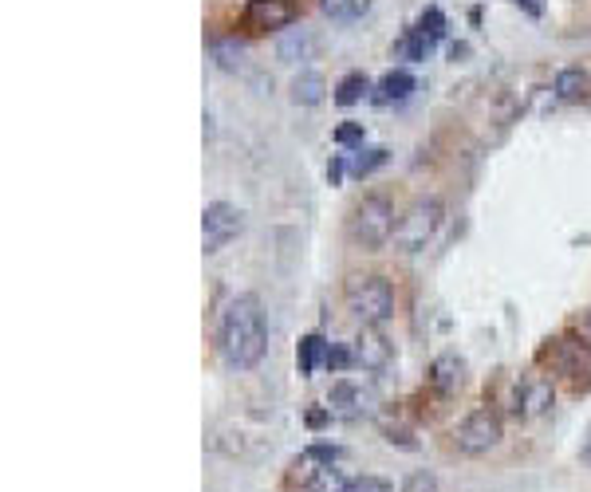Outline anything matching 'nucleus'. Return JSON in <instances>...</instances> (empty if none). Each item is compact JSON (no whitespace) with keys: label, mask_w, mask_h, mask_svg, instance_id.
Returning <instances> with one entry per match:
<instances>
[{"label":"nucleus","mask_w":591,"mask_h":492,"mask_svg":"<svg viewBox=\"0 0 591 492\" xmlns=\"http://www.w3.org/2000/svg\"><path fill=\"white\" fill-rule=\"evenodd\" d=\"M217 351L233 370H253L268 351V327L257 296L241 292L217 315Z\"/></svg>","instance_id":"f257e3e1"},{"label":"nucleus","mask_w":591,"mask_h":492,"mask_svg":"<svg viewBox=\"0 0 591 492\" xmlns=\"http://www.w3.org/2000/svg\"><path fill=\"white\" fill-rule=\"evenodd\" d=\"M394 229H398L394 205L391 197H383V193H367L351 209V217H347V237L359 248H367V252H375V248H383L387 241H394Z\"/></svg>","instance_id":"f03ea898"},{"label":"nucleus","mask_w":591,"mask_h":492,"mask_svg":"<svg viewBox=\"0 0 591 492\" xmlns=\"http://www.w3.org/2000/svg\"><path fill=\"white\" fill-rule=\"evenodd\" d=\"M343 304L363 327H383L394 315V288L383 276H351L343 284Z\"/></svg>","instance_id":"7ed1b4c3"},{"label":"nucleus","mask_w":591,"mask_h":492,"mask_svg":"<svg viewBox=\"0 0 591 492\" xmlns=\"http://www.w3.org/2000/svg\"><path fill=\"white\" fill-rule=\"evenodd\" d=\"M446 221V205L438 197H418L402 217H398V229H394V248L398 252H422L438 237Z\"/></svg>","instance_id":"20e7f679"},{"label":"nucleus","mask_w":591,"mask_h":492,"mask_svg":"<svg viewBox=\"0 0 591 492\" xmlns=\"http://www.w3.org/2000/svg\"><path fill=\"white\" fill-rule=\"evenodd\" d=\"M548 363L560 378H568L572 390H591V343L576 331H564L548 343Z\"/></svg>","instance_id":"39448f33"},{"label":"nucleus","mask_w":591,"mask_h":492,"mask_svg":"<svg viewBox=\"0 0 591 492\" xmlns=\"http://www.w3.org/2000/svg\"><path fill=\"white\" fill-rule=\"evenodd\" d=\"M501 437H505V426H501V418L493 410H473V414L461 418V426L454 430V445L465 457H481V453L497 449Z\"/></svg>","instance_id":"423d86ee"},{"label":"nucleus","mask_w":591,"mask_h":492,"mask_svg":"<svg viewBox=\"0 0 591 492\" xmlns=\"http://www.w3.org/2000/svg\"><path fill=\"white\" fill-rule=\"evenodd\" d=\"M300 16V0H249L241 12V24L249 32H284Z\"/></svg>","instance_id":"0eeeda50"},{"label":"nucleus","mask_w":591,"mask_h":492,"mask_svg":"<svg viewBox=\"0 0 591 492\" xmlns=\"http://www.w3.org/2000/svg\"><path fill=\"white\" fill-rule=\"evenodd\" d=\"M245 229V217H241V209L237 205H229V201H213V205H205V213H201V237H205V252H217V248H225L237 233Z\"/></svg>","instance_id":"6e6552de"},{"label":"nucleus","mask_w":591,"mask_h":492,"mask_svg":"<svg viewBox=\"0 0 591 492\" xmlns=\"http://www.w3.org/2000/svg\"><path fill=\"white\" fill-rule=\"evenodd\" d=\"M552 402H556V386H552V378H544V374H528L517 382V394H513V414L517 418H540V414H548L552 410Z\"/></svg>","instance_id":"1a4fd4ad"},{"label":"nucleus","mask_w":591,"mask_h":492,"mask_svg":"<svg viewBox=\"0 0 591 492\" xmlns=\"http://www.w3.org/2000/svg\"><path fill=\"white\" fill-rule=\"evenodd\" d=\"M391 359H394V351L379 327H363V331L351 339V363H355L359 370L383 374V370L391 367Z\"/></svg>","instance_id":"9d476101"},{"label":"nucleus","mask_w":591,"mask_h":492,"mask_svg":"<svg viewBox=\"0 0 591 492\" xmlns=\"http://www.w3.org/2000/svg\"><path fill=\"white\" fill-rule=\"evenodd\" d=\"M331 410H343V414H359V410H371L375 406V386H367L363 378H339L328 394Z\"/></svg>","instance_id":"9b49d317"},{"label":"nucleus","mask_w":591,"mask_h":492,"mask_svg":"<svg viewBox=\"0 0 591 492\" xmlns=\"http://www.w3.org/2000/svg\"><path fill=\"white\" fill-rule=\"evenodd\" d=\"M430 386L442 398H454L461 386H465V359H458V355H438L430 363Z\"/></svg>","instance_id":"f8f14e48"},{"label":"nucleus","mask_w":591,"mask_h":492,"mask_svg":"<svg viewBox=\"0 0 591 492\" xmlns=\"http://www.w3.org/2000/svg\"><path fill=\"white\" fill-rule=\"evenodd\" d=\"M552 91H556L560 103H591V71H584V67H564L556 75Z\"/></svg>","instance_id":"ddd939ff"},{"label":"nucleus","mask_w":591,"mask_h":492,"mask_svg":"<svg viewBox=\"0 0 591 492\" xmlns=\"http://www.w3.org/2000/svg\"><path fill=\"white\" fill-rule=\"evenodd\" d=\"M414 87H418V83H414V75L398 67V71H387V75L379 79V87H375V95H371V99H375L379 107H391V103L410 99V91H414Z\"/></svg>","instance_id":"4468645a"},{"label":"nucleus","mask_w":591,"mask_h":492,"mask_svg":"<svg viewBox=\"0 0 591 492\" xmlns=\"http://www.w3.org/2000/svg\"><path fill=\"white\" fill-rule=\"evenodd\" d=\"M328 343L324 335H304L300 339V351H296V363H300V374H316L320 363H328Z\"/></svg>","instance_id":"2eb2a0df"},{"label":"nucleus","mask_w":591,"mask_h":492,"mask_svg":"<svg viewBox=\"0 0 591 492\" xmlns=\"http://www.w3.org/2000/svg\"><path fill=\"white\" fill-rule=\"evenodd\" d=\"M324 75L320 71H300L296 75V83H292V99L296 103H304V107H316L320 99H324Z\"/></svg>","instance_id":"dca6fc26"},{"label":"nucleus","mask_w":591,"mask_h":492,"mask_svg":"<svg viewBox=\"0 0 591 492\" xmlns=\"http://www.w3.org/2000/svg\"><path fill=\"white\" fill-rule=\"evenodd\" d=\"M367 91H371V79H367L363 71H347V75L339 79V87H335V103H339V107H355Z\"/></svg>","instance_id":"f3484780"},{"label":"nucleus","mask_w":591,"mask_h":492,"mask_svg":"<svg viewBox=\"0 0 591 492\" xmlns=\"http://www.w3.org/2000/svg\"><path fill=\"white\" fill-rule=\"evenodd\" d=\"M438 40H430L426 32H418V28H410L402 40H398V56L402 60H410V63H418V60H426L430 56V48H434Z\"/></svg>","instance_id":"a211bd4d"},{"label":"nucleus","mask_w":591,"mask_h":492,"mask_svg":"<svg viewBox=\"0 0 591 492\" xmlns=\"http://www.w3.org/2000/svg\"><path fill=\"white\" fill-rule=\"evenodd\" d=\"M320 8H324V16L347 24V20H359L371 8V0H320Z\"/></svg>","instance_id":"6ab92c4d"},{"label":"nucleus","mask_w":591,"mask_h":492,"mask_svg":"<svg viewBox=\"0 0 591 492\" xmlns=\"http://www.w3.org/2000/svg\"><path fill=\"white\" fill-rule=\"evenodd\" d=\"M209 52H213V60L221 63V67H237L241 56H245V44H241L237 36H229V40H209Z\"/></svg>","instance_id":"aec40b11"},{"label":"nucleus","mask_w":591,"mask_h":492,"mask_svg":"<svg viewBox=\"0 0 591 492\" xmlns=\"http://www.w3.org/2000/svg\"><path fill=\"white\" fill-rule=\"evenodd\" d=\"M308 48H312V36L300 32V28H292L288 36H280V48L276 52H280V60H300Z\"/></svg>","instance_id":"412c9836"},{"label":"nucleus","mask_w":591,"mask_h":492,"mask_svg":"<svg viewBox=\"0 0 591 492\" xmlns=\"http://www.w3.org/2000/svg\"><path fill=\"white\" fill-rule=\"evenodd\" d=\"M387 162V150L383 146H375V150H359V158H351V174L355 178H367L371 170H379Z\"/></svg>","instance_id":"4be33fe9"},{"label":"nucleus","mask_w":591,"mask_h":492,"mask_svg":"<svg viewBox=\"0 0 591 492\" xmlns=\"http://www.w3.org/2000/svg\"><path fill=\"white\" fill-rule=\"evenodd\" d=\"M347 489V481H343V473H339V469H320V473H316V481H312V485H308V489L304 492H343Z\"/></svg>","instance_id":"5701e85b"},{"label":"nucleus","mask_w":591,"mask_h":492,"mask_svg":"<svg viewBox=\"0 0 591 492\" xmlns=\"http://www.w3.org/2000/svg\"><path fill=\"white\" fill-rule=\"evenodd\" d=\"M414 28H418V32H426L430 40H442V36H446V16H442L438 8H426V12H422V20H418Z\"/></svg>","instance_id":"b1692460"},{"label":"nucleus","mask_w":591,"mask_h":492,"mask_svg":"<svg viewBox=\"0 0 591 492\" xmlns=\"http://www.w3.org/2000/svg\"><path fill=\"white\" fill-rule=\"evenodd\" d=\"M343 492H394V485L383 477H355V481H347Z\"/></svg>","instance_id":"393cba45"},{"label":"nucleus","mask_w":591,"mask_h":492,"mask_svg":"<svg viewBox=\"0 0 591 492\" xmlns=\"http://www.w3.org/2000/svg\"><path fill=\"white\" fill-rule=\"evenodd\" d=\"M335 142L339 146H355V142H363V123H347L335 130Z\"/></svg>","instance_id":"a878e982"},{"label":"nucleus","mask_w":591,"mask_h":492,"mask_svg":"<svg viewBox=\"0 0 591 492\" xmlns=\"http://www.w3.org/2000/svg\"><path fill=\"white\" fill-rule=\"evenodd\" d=\"M402 492H438V481H434L430 473H414V477L402 485Z\"/></svg>","instance_id":"bb28decb"},{"label":"nucleus","mask_w":591,"mask_h":492,"mask_svg":"<svg viewBox=\"0 0 591 492\" xmlns=\"http://www.w3.org/2000/svg\"><path fill=\"white\" fill-rule=\"evenodd\" d=\"M304 453H312L316 461H324V465H331V461H339L343 457V449L339 445H312V449H304Z\"/></svg>","instance_id":"cd10ccee"},{"label":"nucleus","mask_w":591,"mask_h":492,"mask_svg":"<svg viewBox=\"0 0 591 492\" xmlns=\"http://www.w3.org/2000/svg\"><path fill=\"white\" fill-rule=\"evenodd\" d=\"M328 367H355V363H351V351H343V347H331L328 351Z\"/></svg>","instance_id":"c85d7f7f"},{"label":"nucleus","mask_w":591,"mask_h":492,"mask_svg":"<svg viewBox=\"0 0 591 492\" xmlns=\"http://www.w3.org/2000/svg\"><path fill=\"white\" fill-rule=\"evenodd\" d=\"M328 178H331V182H339V178H343V162H339V158H335V162L328 166Z\"/></svg>","instance_id":"c756f323"},{"label":"nucleus","mask_w":591,"mask_h":492,"mask_svg":"<svg viewBox=\"0 0 591 492\" xmlns=\"http://www.w3.org/2000/svg\"><path fill=\"white\" fill-rule=\"evenodd\" d=\"M517 4H525L532 16H540V0H517Z\"/></svg>","instance_id":"7c9ffc66"},{"label":"nucleus","mask_w":591,"mask_h":492,"mask_svg":"<svg viewBox=\"0 0 591 492\" xmlns=\"http://www.w3.org/2000/svg\"><path fill=\"white\" fill-rule=\"evenodd\" d=\"M588 461H591V441H588Z\"/></svg>","instance_id":"2f4dec72"}]
</instances>
